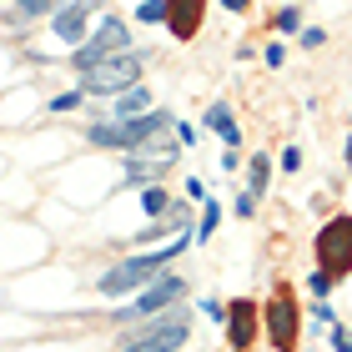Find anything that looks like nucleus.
Returning a JSON list of instances; mask_svg holds the SVG:
<instances>
[{"label":"nucleus","instance_id":"1","mask_svg":"<svg viewBox=\"0 0 352 352\" xmlns=\"http://www.w3.org/2000/svg\"><path fill=\"white\" fill-rule=\"evenodd\" d=\"M186 247H191V236H186V232H176L162 252H151V257H126V262H116V267H111L106 277H101V297H126V292H136V287L156 282V277L166 272V262H176Z\"/></svg>","mask_w":352,"mask_h":352},{"label":"nucleus","instance_id":"2","mask_svg":"<svg viewBox=\"0 0 352 352\" xmlns=\"http://www.w3.org/2000/svg\"><path fill=\"white\" fill-rule=\"evenodd\" d=\"M186 338H191V317L182 307H171V312H156V317H146V322L126 327L121 352H182Z\"/></svg>","mask_w":352,"mask_h":352},{"label":"nucleus","instance_id":"3","mask_svg":"<svg viewBox=\"0 0 352 352\" xmlns=\"http://www.w3.org/2000/svg\"><path fill=\"white\" fill-rule=\"evenodd\" d=\"M166 126H171L166 111H146L136 121H96V126H86V141L91 146H111V151H141L146 141L166 136Z\"/></svg>","mask_w":352,"mask_h":352},{"label":"nucleus","instance_id":"4","mask_svg":"<svg viewBox=\"0 0 352 352\" xmlns=\"http://www.w3.org/2000/svg\"><path fill=\"white\" fill-rule=\"evenodd\" d=\"M131 86H141V56H106L101 66L81 71V91L86 96H126Z\"/></svg>","mask_w":352,"mask_h":352},{"label":"nucleus","instance_id":"5","mask_svg":"<svg viewBox=\"0 0 352 352\" xmlns=\"http://www.w3.org/2000/svg\"><path fill=\"white\" fill-rule=\"evenodd\" d=\"M126 45H131V25H126L121 15H106V21L96 25V36L71 51V66L76 71H91V66H101L106 56H126Z\"/></svg>","mask_w":352,"mask_h":352},{"label":"nucleus","instance_id":"6","mask_svg":"<svg viewBox=\"0 0 352 352\" xmlns=\"http://www.w3.org/2000/svg\"><path fill=\"white\" fill-rule=\"evenodd\" d=\"M317 272H327L332 282L352 272V217H332L317 232Z\"/></svg>","mask_w":352,"mask_h":352},{"label":"nucleus","instance_id":"7","mask_svg":"<svg viewBox=\"0 0 352 352\" xmlns=\"http://www.w3.org/2000/svg\"><path fill=\"white\" fill-rule=\"evenodd\" d=\"M262 322H267V338L277 352H297V338H302V312H297V297H292V287H277L267 302V312H262Z\"/></svg>","mask_w":352,"mask_h":352},{"label":"nucleus","instance_id":"8","mask_svg":"<svg viewBox=\"0 0 352 352\" xmlns=\"http://www.w3.org/2000/svg\"><path fill=\"white\" fill-rule=\"evenodd\" d=\"M182 297H186V282L182 277H156L121 317H126V327H136V322H146V317H156V312H171Z\"/></svg>","mask_w":352,"mask_h":352},{"label":"nucleus","instance_id":"9","mask_svg":"<svg viewBox=\"0 0 352 352\" xmlns=\"http://www.w3.org/2000/svg\"><path fill=\"white\" fill-rule=\"evenodd\" d=\"M257 322H262V312L252 307L247 297L227 307V342H232V352H252V342H257Z\"/></svg>","mask_w":352,"mask_h":352},{"label":"nucleus","instance_id":"10","mask_svg":"<svg viewBox=\"0 0 352 352\" xmlns=\"http://www.w3.org/2000/svg\"><path fill=\"white\" fill-rule=\"evenodd\" d=\"M206 21V0H166V30L176 41H197Z\"/></svg>","mask_w":352,"mask_h":352},{"label":"nucleus","instance_id":"11","mask_svg":"<svg viewBox=\"0 0 352 352\" xmlns=\"http://www.w3.org/2000/svg\"><path fill=\"white\" fill-rule=\"evenodd\" d=\"M91 10H96V6H86V0H71V6L56 10L51 30H56L60 41H71V45H86V21H91Z\"/></svg>","mask_w":352,"mask_h":352},{"label":"nucleus","instance_id":"12","mask_svg":"<svg viewBox=\"0 0 352 352\" xmlns=\"http://www.w3.org/2000/svg\"><path fill=\"white\" fill-rule=\"evenodd\" d=\"M206 126H212V131L227 141V146H236V141H242V131H236L232 106H227V101H212V106H206Z\"/></svg>","mask_w":352,"mask_h":352},{"label":"nucleus","instance_id":"13","mask_svg":"<svg viewBox=\"0 0 352 352\" xmlns=\"http://www.w3.org/2000/svg\"><path fill=\"white\" fill-rule=\"evenodd\" d=\"M151 111V91L146 86H131L126 96H116V121H136V116H146Z\"/></svg>","mask_w":352,"mask_h":352},{"label":"nucleus","instance_id":"14","mask_svg":"<svg viewBox=\"0 0 352 352\" xmlns=\"http://www.w3.org/2000/svg\"><path fill=\"white\" fill-rule=\"evenodd\" d=\"M162 166H166V162H146V156H131V162H126V186H146Z\"/></svg>","mask_w":352,"mask_h":352},{"label":"nucleus","instance_id":"15","mask_svg":"<svg viewBox=\"0 0 352 352\" xmlns=\"http://www.w3.org/2000/svg\"><path fill=\"white\" fill-rule=\"evenodd\" d=\"M267 176H272V162H267V156H252V166H247V191H252V197L267 191Z\"/></svg>","mask_w":352,"mask_h":352},{"label":"nucleus","instance_id":"16","mask_svg":"<svg viewBox=\"0 0 352 352\" xmlns=\"http://www.w3.org/2000/svg\"><path fill=\"white\" fill-rule=\"evenodd\" d=\"M56 0H15V10H10V21H36V15H45Z\"/></svg>","mask_w":352,"mask_h":352},{"label":"nucleus","instance_id":"17","mask_svg":"<svg viewBox=\"0 0 352 352\" xmlns=\"http://www.w3.org/2000/svg\"><path fill=\"white\" fill-rule=\"evenodd\" d=\"M141 206H146V217H162L166 212V186H146V191H141Z\"/></svg>","mask_w":352,"mask_h":352},{"label":"nucleus","instance_id":"18","mask_svg":"<svg viewBox=\"0 0 352 352\" xmlns=\"http://www.w3.org/2000/svg\"><path fill=\"white\" fill-rule=\"evenodd\" d=\"M136 21H146V25L166 21V0H141V6H136Z\"/></svg>","mask_w":352,"mask_h":352},{"label":"nucleus","instance_id":"19","mask_svg":"<svg viewBox=\"0 0 352 352\" xmlns=\"http://www.w3.org/2000/svg\"><path fill=\"white\" fill-rule=\"evenodd\" d=\"M217 221H221V212H217V201L206 197V212H201V221H197V236H201V242H206V236L217 232Z\"/></svg>","mask_w":352,"mask_h":352},{"label":"nucleus","instance_id":"20","mask_svg":"<svg viewBox=\"0 0 352 352\" xmlns=\"http://www.w3.org/2000/svg\"><path fill=\"white\" fill-rule=\"evenodd\" d=\"M277 30H287V36L302 30V10H297V6H282V10H277Z\"/></svg>","mask_w":352,"mask_h":352},{"label":"nucleus","instance_id":"21","mask_svg":"<svg viewBox=\"0 0 352 352\" xmlns=\"http://www.w3.org/2000/svg\"><path fill=\"white\" fill-rule=\"evenodd\" d=\"M81 96H86V91H66V96H56L51 111H56V116H60V111H76V106H81Z\"/></svg>","mask_w":352,"mask_h":352},{"label":"nucleus","instance_id":"22","mask_svg":"<svg viewBox=\"0 0 352 352\" xmlns=\"http://www.w3.org/2000/svg\"><path fill=\"white\" fill-rule=\"evenodd\" d=\"M232 212H236V217H252V212H257V197H252V191H242V197H236V206H232Z\"/></svg>","mask_w":352,"mask_h":352},{"label":"nucleus","instance_id":"23","mask_svg":"<svg viewBox=\"0 0 352 352\" xmlns=\"http://www.w3.org/2000/svg\"><path fill=\"white\" fill-rule=\"evenodd\" d=\"M307 287H312V292H317V297H322V302H327V292H332V277H327V272H317V277H312Z\"/></svg>","mask_w":352,"mask_h":352},{"label":"nucleus","instance_id":"24","mask_svg":"<svg viewBox=\"0 0 352 352\" xmlns=\"http://www.w3.org/2000/svg\"><path fill=\"white\" fill-rule=\"evenodd\" d=\"M297 166H302V151L287 146V151H282V171H297Z\"/></svg>","mask_w":352,"mask_h":352},{"label":"nucleus","instance_id":"25","mask_svg":"<svg viewBox=\"0 0 352 352\" xmlns=\"http://www.w3.org/2000/svg\"><path fill=\"white\" fill-rule=\"evenodd\" d=\"M186 197H191V201L206 197V182H201V176H191V182H186Z\"/></svg>","mask_w":352,"mask_h":352},{"label":"nucleus","instance_id":"26","mask_svg":"<svg viewBox=\"0 0 352 352\" xmlns=\"http://www.w3.org/2000/svg\"><path fill=\"white\" fill-rule=\"evenodd\" d=\"M206 317H217V322H227V302H212V297H206Z\"/></svg>","mask_w":352,"mask_h":352},{"label":"nucleus","instance_id":"27","mask_svg":"<svg viewBox=\"0 0 352 352\" xmlns=\"http://www.w3.org/2000/svg\"><path fill=\"white\" fill-rule=\"evenodd\" d=\"M176 141H182V146H191V141H197V126L182 121V126H176Z\"/></svg>","mask_w":352,"mask_h":352},{"label":"nucleus","instance_id":"28","mask_svg":"<svg viewBox=\"0 0 352 352\" xmlns=\"http://www.w3.org/2000/svg\"><path fill=\"white\" fill-rule=\"evenodd\" d=\"M327 36H322V30H317V25H307V30H302V45H322Z\"/></svg>","mask_w":352,"mask_h":352},{"label":"nucleus","instance_id":"29","mask_svg":"<svg viewBox=\"0 0 352 352\" xmlns=\"http://www.w3.org/2000/svg\"><path fill=\"white\" fill-rule=\"evenodd\" d=\"M221 6H227V10H236V15H242V10H252V0H221Z\"/></svg>","mask_w":352,"mask_h":352},{"label":"nucleus","instance_id":"30","mask_svg":"<svg viewBox=\"0 0 352 352\" xmlns=\"http://www.w3.org/2000/svg\"><path fill=\"white\" fill-rule=\"evenodd\" d=\"M347 171H352V141H347Z\"/></svg>","mask_w":352,"mask_h":352}]
</instances>
